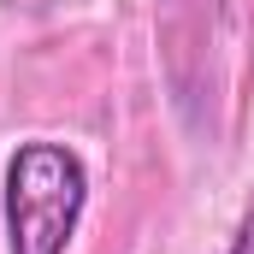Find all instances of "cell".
I'll use <instances>...</instances> for the list:
<instances>
[{"label": "cell", "instance_id": "cell-1", "mask_svg": "<svg viewBox=\"0 0 254 254\" xmlns=\"http://www.w3.org/2000/svg\"><path fill=\"white\" fill-rule=\"evenodd\" d=\"M0 207H6V254H65L89 207L83 154L54 136L18 142L0 172Z\"/></svg>", "mask_w": 254, "mask_h": 254}, {"label": "cell", "instance_id": "cell-2", "mask_svg": "<svg viewBox=\"0 0 254 254\" xmlns=\"http://www.w3.org/2000/svg\"><path fill=\"white\" fill-rule=\"evenodd\" d=\"M225 254H254V201H249V213H243V225H237V237H231Z\"/></svg>", "mask_w": 254, "mask_h": 254}]
</instances>
